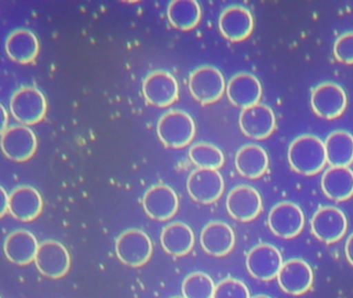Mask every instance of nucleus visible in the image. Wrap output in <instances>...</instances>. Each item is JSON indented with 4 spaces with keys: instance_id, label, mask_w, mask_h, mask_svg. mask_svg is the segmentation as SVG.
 Masks as SVG:
<instances>
[{
    "instance_id": "72a5a7b5",
    "label": "nucleus",
    "mask_w": 353,
    "mask_h": 298,
    "mask_svg": "<svg viewBox=\"0 0 353 298\" xmlns=\"http://www.w3.org/2000/svg\"><path fill=\"white\" fill-rule=\"evenodd\" d=\"M345 255H346L347 260L353 266V233L347 239L346 246H345Z\"/></svg>"
},
{
    "instance_id": "ddd939ff",
    "label": "nucleus",
    "mask_w": 353,
    "mask_h": 298,
    "mask_svg": "<svg viewBox=\"0 0 353 298\" xmlns=\"http://www.w3.org/2000/svg\"><path fill=\"white\" fill-rule=\"evenodd\" d=\"M38 147L37 136L26 126L8 128L1 134L3 155L14 161H26L34 157Z\"/></svg>"
},
{
    "instance_id": "9d476101",
    "label": "nucleus",
    "mask_w": 353,
    "mask_h": 298,
    "mask_svg": "<svg viewBox=\"0 0 353 298\" xmlns=\"http://www.w3.org/2000/svg\"><path fill=\"white\" fill-rule=\"evenodd\" d=\"M224 188V179L218 170L198 168L188 178L187 188L190 196L202 204L216 202L222 196Z\"/></svg>"
},
{
    "instance_id": "6ab92c4d",
    "label": "nucleus",
    "mask_w": 353,
    "mask_h": 298,
    "mask_svg": "<svg viewBox=\"0 0 353 298\" xmlns=\"http://www.w3.org/2000/svg\"><path fill=\"white\" fill-rule=\"evenodd\" d=\"M226 92L230 103L243 110L259 103L262 97L261 83L254 74L239 72L229 81Z\"/></svg>"
},
{
    "instance_id": "5701e85b",
    "label": "nucleus",
    "mask_w": 353,
    "mask_h": 298,
    "mask_svg": "<svg viewBox=\"0 0 353 298\" xmlns=\"http://www.w3.org/2000/svg\"><path fill=\"white\" fill-rule=\"evenodd\" d=\"M38 240L32 232L17 230L12 232L5 241L6 256L14 264H30L36 259L39 250Z\"/></svg>"
},
{
    "instance_id": "4be33fe9",
    "label": "nucleus",
    "mask_w": 353,
    "mask_h": 298,
    "mask_svg": "<svg viewBox=\"0 0 353 298\" xmlns=\"http://www.w3.org/2000/svg\"><path fill=\"white\" fill-rule=\"evenodd\" d=\"M6 52L17 63H32L40 52L38 37L28 29H16L7 37Z\"/></svg>"
},
{
    "instance_id": "4468645a",
    "label": "nucleus",
    "mask_w": 353,
    "mask_h": 298,
    "mask_svg": "<svg viewBox=\"0 0 353 298\" xmlns=\"http://www.w3.org/2000/svg\"><path fill=\"white\" fill-rule=\"evenodd\" d=\"M276 116L272 108L263 103H257L245 108L239 115V126L243 135L254 139L263 140L276 130Z\"/></svg>"
},
{
    "instance_id": "412c9836",
    "label": "nucleus",
    "mask_w": 353,
    "mask_h": 298,
    "mask_svg": "<svg viewBox=\"0 0 353 298\" xmlns=\"http://www.w3.org/2000/svg\"><path fill=\"white\" fill-rule=\"evenodd\" d=\"M200 244L204 252L210 256H226L234 248V232L228 223L212 221L202 230Z\"/></svg>"
},
{
    "instance_id": "39448f33",
    "label": "nucleus",
    "mask_w": 353,
    "mask_h": 298,
    "mask_svg": "<svg viewBox=\"0 0 353 298\" xmlns=\"http://www.w3.org/2000/svg\"><path fill=\"white\" fill-rule=\"evenodd\" d=\"M115 250L123 264L131 267H140L148 263L152 257V240L141 230H127L117 238Z\"/></svg>"
},
{
    "instance_id": "20e7f679",
    "label": "nucleus",
    "mask_w": 353,
    "mask_h": 298,
    "mask_svg": "<svg viewBox=\"0 0 353 298\" xmlns=\"http://www.w3.org/2000/svg\"><path fill=\"white\" fill-rule=\"evenodd\" d=\"M189 90L202 105L216 103L226 90L224 76L214 66H199L190 74Z\"/></svg>"
},
{
    "instance_id": "f8f14e48",
    "label": "nucleus",
    "mask_w": 353,
    "mask_h": 298,
    "mask_svg": "<svg viewBox=\"0 0 353 298\" xmlns=\"http://www.w3.org/2000/svg\"><path fill=\"white\" fill-rule=\"evenodd\" d=\"M142 90L148 103L154 107H169L179 99L176 79L165 70L150 72L143 81Z\"/></svg>"
},
{
    "instance_id": "c85d7f7f",
    "label": "nucleus",
    "mask_w": 353,
    "mask_h": 298,
    "mask_svg": "<svg viewBox=\"0 0 353 298\" xmlns=\"http://www.w3.org/2000/svg\"><path fill=\"white\" fill-rule=\"evenodd\" d=\"M190 159L199 169L218 170L224 165L222 150L210 143L201 142L193 145L189 151Z\"/></svg>"
},
{
    "instance_id": "f3484780",
    "label": "nucleus",
    "mask_w": 353,
    "mask_h": 298,
    "mask_svg": "<svg viewBox=\"0 0 353 298\" xmlns=\"http://www.w3.org/2000/svg\"><path fill=\"white\" fill-rule=\"evenodd\" d=\"M142 204L148 217L156 221H167L177 212L179 198L170 186L158 184L146 190Z\"/></svg>"
},
{
    "instance_id": "f704fd0d",
    "label": "nucleus",
    "mask_w": 353,
    "mask_h": 298,
    "mask_svg": "<svg viewBox=\"0 0 353 298\" xmlns=\"http://www.w3.org/2000/svg\"><path fill=\"white\" fill-rule=\"evenodd\" d=\"M1 114H3V126H1V134H3L7 130L8 123H9V115L3 106H1Z\"/></svg>"
},
{
    "instance_id": "e433bc0d",
    "label": "nucleus",
    "mask_w": 353,
    "mask_h": 298,
    "mask_svg": "<svg viewBox=\"0 0 353 298\" xmlns=\"http://www.w3.org/2000/svg\"><path fill=\"white\" fill-rule=\"evenodd\" d=\"M172 298H185V297H179V296H175V297H172Z\"/></svg>"
},
{
    "instance_id": "393cba45",
    "label": "nucleus",
    "mask_w": 353,
    "mask_h": 298,
    "mask_svg": "<svg viewBox=\"0 0 353 298\" xmlns=\"http://www.w3.org/2000/svg\"><path fill=\"white\" fill-rule=\"evenodd\" d=\"M321 188L330 200H348L353 196L352 170L348 167H330L322 175Z\"/></svg>"
},
{
    "instance_id": "f03ea898",
    "label": "nucleus",
    "mask_w": 353,
    "mask_h": 298,
    "mask_svg": "<svg viewBox=\"0 0 353 298\" xmlns=\"http://www.w3.org/2000/svg\"><path fill=\"white\" fill-rule=\"evenodd\" d=\"M157 132L165 146L174 149L183 148L195 137V122L191 115L185 112L172 110L159 119Z\"/></svg>"
},
{
    "instance_id": "b1692460",
    "label": "nucleus",
    "mask_w": 353,
    "mask_h": 298,
    "mask_svg": "<svg viewBox=\"0 0 353 298\" xmlns=\"http://www.w3.org/2000/svg\"><path fill=\"white\" fill-rule=\"evenodd\" d=\"M270 166L268 153L259 145L248 144L235 155V167L243 177L257 179L268 171Z\"/></svg>"
},
{
    "instance_id": "2eb2a0df",
    "label": "nucleus",
    "mask_w": 353,
    "mask_h": 298,
    "mask_svg": "<svg viewBox=\"0 0 353 298\" xmlns=\"http://www.w3.org/2000/svg\"><path fill=\"white\" fill-rule=\"evenodd\" d=\"M226 207L229 215L236 221H251L261 213V196L252 186H239L227 196Z\"/></svg>"
},
{
    "instance_id": "a878e982",
    "label": "nucleus",
    "mask_w": 353,
    "mask_h": 298,
    "mask_svg": "<svg viewBox=\"0 0 353 298\" xmlns=\"http://www.w3.org/2000/svg\"><path fill=\"white\" fill-rule=\"evenodd\" d=\"M161 244L165 252L171 256L183 257L191 252L195 244V236L187 223L177 221L163 229Z\"/></svg>"
},
{
    "instance_id": "473e14b6",
    "label": "nucleus",
    "mask_w": 353,
    "mask_h": 298,
    "mask_svg": "<svg viewBox=\"0 0 353 298\" xmlns=\"http://www.w3.org/2000/svg\"><path fill=\"white\" fill-rule=\"evenodd\" d=\"M0 194H1V206H0V215L5 217L6 213L9 212L10 196L6 192L5 188H0Z\"/></svg>"
},
{
    "instance_id": "dca6fc26",
    "label": "nucleus",
    "mask_w": 353,
    "mask_h": 298,
    "mask_svg": "<svg viewBox=\"0 0 353 298\" xmlns=\"http://www.w3.org/2000/svg\"><path fill=\"white\" fill-rule=\"evenodd\" d=\"M276 279L281 289L287 294L303 295L313 285V270L305 261L301 259H290L283 263Z\"/></svg>"
},
{
    "instance_id": "9b49d317",
    "label": "nucleus",
    "mask_w": 353,
    "mask_h": 298,
    "mask_svg": "<svg viewBox=\"0 0 353 298\" xmlns=\"http://www.w3.org/2000/svg\"><path fill=\"white\" fill-rule=\"evenodd\" d=\"M34 263L45 277L61 279L69 271L71 259L63 244L55 240H46L39 246Z\"/></svg>"
},
{
    "instance_id": "bb28decb",
    "label": "nucleus",
    "mask_w": 353,
    "mask_h": 298,
    "mask_svg": "<svg viewBox=\"0 0 353 298\" xmlns=\"http://www.w3.org/2000/svg\"><path fill=\"white\" fill-rule=\"evenodd\" d=\"M330 167H348L353 163V136L345 130L330 132L324 142Z\"/></svg>"
},
{
    "instance_id": "a211bd4d",
    "label": "nucleus",
    "mask_w": 353,
    "mask_h": 298,
    "mask_svg": "<svg viewBox=\"0 0 353 298\" xmlns=\"http://www.w3.org/2000/svg\"><path fill=\"white\" fill-rule=\"evenodd\" d=\"M219 28L223 37L228 41H243L253 32V14L245 6H228L221 14Z\"/></svg>"
},
{
    "instance_id": "f257e3e1",
    "label": "nucleus",
    "mask_w": 353,
    "mask_h": 298,
    "mask_svg": "<svg viewBox=\"0 0 353 298\" xmlns=\"http://www.w3.org/2000/svg\"><path fill=\"white\" fill-rule=\"evenodd\" d=\"M288 161L293 171L301 175L319 173L327 163L324 142L313 135L297 137L289 146Z\"/></svg>"
},
{
    "instance_id": "aec40b11",
    "label": "nucleus",
    "mask_w": 353,
    "mask_h": 298,
    "mask_svg": "<svg viewBox=\"0 0 353 298\" xmlns=\"http://www.w3.org/2000/svg\"><path fill=\"white\" fill-rule=\"evenodd\" d=\"M42 210V196L32 186H18L10 194L9 212L14 219L32 221L41 215Z\"/></svg>"
},
{
    "instance_id": "1a4fd4ad",
    "label": "nucleus",
    "mask_w": 353,
    "mask_h": 298,
    "mask_svg": "<svg viewBox=\"0 0 353 298\" xmlns=\"http://www.w3.org/2000/svg\"><path fill=\"white\" fill-rule=\"evenodd\" d=\"M245 264L252 277L259 281H270L278 277L282 268V255L276 246L260 244L250 250Z\"/></svg>"
},
{
    "instance_id": "2f4dec72",
    "label": "nucleus",
    "mask_w": 353,
    "mask_h": 298,
    "mask_svg": "<svg viewBox=\"0 0 353 298\" xmlns=\"http://www.w3.org/2000/svg\"><path fill=\"white\" fill-rule=\"evenodd\" d=\"M334 55L342 63L353 64V31L338 37L334 45Z\"/></svg>"
},
{
    "instance_id": "cd10ccee",
    "label": "nucleus",
    "mask_w": 353,
    "mask_h": 298,
    "mask_svg": "<svg viewBox=\"0 0 353 298\" xmlns=\"http://www.w3.org/2000/svg\"><path fill=\"white\" fill-rule=\"evenodd\" d=\"M201 6L195 0H174L169 3L167 17L174 28L189 31L201 20Z\"/></svg>"
},
{
    "instance_id": "0eeeda50",
    "label": "nucleus",
    "mask_w": 353,
    "mask_h": 298,
    "mask_svg": "<svg viewBox=\"0 0 353 298\" xmlns=\"http://www.w3.org/2000/svg\"><path fill=\"white\" fill-rule=\"evenodd\" d=\"M270 231L280 238L296 237L305 227L303 210L292 202H281L274 205L268 217Z\"/></svg>"
},
{
    "instance_id": "7ed1b4c3",
    "label": "nucleus",
    "mask_w": 353,
    "mask_h": 298,
    "mask_svg": "<svg viewBox=\"0 0 353 298\" xmlns=\"http://www.w3.org/2000/svg\"><path fill=\"white\" fill-rule=\"evenodd\" d=\"M10 109L18 122L24 126H34L42 121L46 115V97L36 87H22L12 97Z\"/></svg>"
},
{
    "instance_id": "6e6552de",
    "label": "nucleus",
    "mask_w": 353,
    "mask_h": 298,
    "mask_svg": "<svg viewBox=\"0 0 353 298\" xmlns=\"http://www.w3.org/2000/svg\"><path fill=\"white\" fill-rule=\"evenodd\" d=\"M347 227L346 215L334 206L320 207L311 219L312 233L324 244H334L342 239Z\"/></svg>"
},
{
    "instance_id": "c756f323",
    "label": "nucleus",
    "mask_w": 353,
    "mask_h": 298,
    "mask_svg": "<svg viewBox=\"0 0 353 298\" xmlns=\"http://www.w3.org/2000/svg\"><path fill=\"white\" fill-rule=\"evenodd\" d=\"M181 290L185 298H214L216 286L206 273L194 272L185 277Z\"/></svg>"
},
{
    "instance_id": "423d86ee",
    "label": "nucleus",
    "mask_w": 353,
    "mask_h": 298,
    "mask_svg": "<svg viewBox=\"0 0 353 298\" xmlns=\"http://www.w3.org/2000/svg\"><path fill=\"white\" fill-rule=\"evenodd\" d=\"M347 95L340 85L324 82L312 91L311 107L314 113L324 119H336L344 113Z\"/></svg>"
},
{
    "instance_id": "c9c22d12",
    "label": "nucleus",
    "mask_w": 353,
    "mask_h": 298,
    "mask_svg": "<svg viewBox=\"0 0 353 298\" xmlns=\"http://www.w3.org/2000/svg\"><path fill=\"white\" fill-rule=\"evenodd\" d=\"M252 298H272V297H270V296L263 295V294H261V295H256Z\"/></svg>"
},
{
    "instance_id": "7c9ffc66",
    "label": "nucleus",
    "mask_w": 353,
    "mask_h": 298,
    "mask_svg": "<svg viewBox=\"0 0 353 298\" xmlns=\"http://www.w3.org/2000/svg\"><path fill=\"white\" fill-rule=\"evenodd\" d=\"M214 298H251L247 286L239 279H223L216 286Z\"/></svg>"
}]
</instances>
